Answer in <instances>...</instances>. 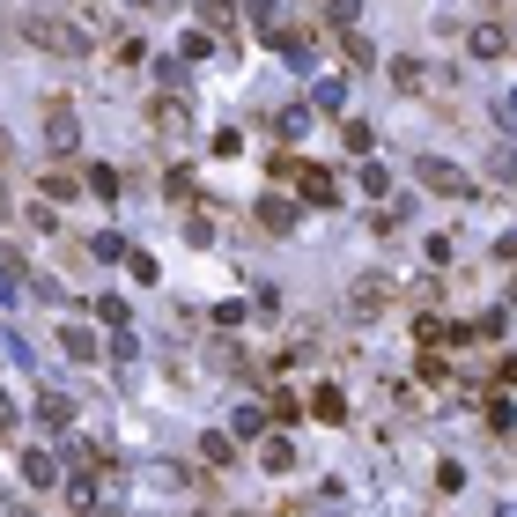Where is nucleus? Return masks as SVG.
<instances>
[{"label":"nucleus","instance_id":"20e7f679","mask_svg":"<svg viewBox=\"0 0 517 517\" xmlns=\"http://www.w3.org/2000/svg\"><path fill=\"white\" fill-rule=\"evenodd\" d=\"M45 148H52V156H74V148H82V119H74L67 104L45 119Z\"/></svg>","mask_w":517,"mask_h":517},{"label":"nucleus","instance_id":"f3484780","mask_svg":"<svg viewBox=\"0 0 517 517\" xmlns=\"http://www.w3.org/2000/svg\"><path fill=\"white\" fill-rule=\"evenodd\" d=\"M15 296H23V266H15V252L0 244V303H15Z\"/></svg>","mask_w":517,"mask_h":517},{"label":"nucleus","instance_id":"f03ea898","mask_svg":"<svg viewBox=\"0 0 517 517\" xmlns=\"http://www.w3.org/2000/svg\"><path fill=\"white\" fill-rule=\"evenodd\" d=\"M414 178L429 185L436 200H466V193H473V178H466L458 163H444V156H421V163H414Z\"/></svg>","mask_w":517,"mask_h":517},{"label":"nucleus","instance_id":"aec40b11","mask_svg":"<svg viewBox=\"0 0 517 517\" xmlns=\"http://www.w3.org/2000/svg\"><path fill=\"white\" fill-rule=\"evenodd\" d=\"M377 303H385V281H355V303H348V311H355V318H370Z\"/></svg>","mask_w":517,"mask_h":517},{"label":"nucleus","instance_id":"a878e982","mask_svg":"<svg viewBox=\"0 0 517 517\" xmlns=\"http://www.w3.org/2000/svg\"><path fill=\"white\" fill-rule=\"evenodd\" d=\"M436 488L458 495V488H466V466H458V458H444V466H436Z\"/></svg>","mask_w":517,"mask_h":517},{"label":"nucleus","instance_id":"4be33fe9","mask_svg":"<svg viewBox=\"0 0 517 517\" xmlns=\"http://www.w3.org/2000/svg\"><path fill=\"white\" fill-rule=\"evenodd\" d=\"M229 451H237V436H229V429H207V436H200V458H215V466H222Z\"/></svg>","mask_w":517,"mask_h":517},{"label":"nucleus","instance_id":"e433bc0d","mask_svg":"<svg viewBox=\"0 0 517 517\" xmlns=\"http://www.w3.org/2000/svg\"><path fill=\"white\" fill-rule=\"evenodd\" d=\"M495 517H517V503H495Z\"/></svg>","mask_w":517,"mask_h":517},{"label":"nucleus","instance_id":"2f4dec72","mask_svg":"<svg viewBox=\"0 0 517 517\" xmlns=\"http://www.w3.org/2000/svg\"><path fill=\"white\" fill-rule=\"evenodd\" d=\"M488 170H495V185H517V156H510V148H495Z\"/></svg>","mask_w":517,"mask_h":517},{"label":"nucleus","instance_id":"ea45409f","mask_svg":"<svg viewBox=\"0 0 517 517\" xmlns=\"http://www.w3.org/2000/svg\"><path fill=\"white\" fill-rule=\"evenodd\" d=\"M15 517H30V510H15Z\"/></svg>","mask_w":517,"mask_h":517},{"label":"nucleus","instance_id":"a211bd4d","mask_svg":"<svg viewBox=\"0 0 517 517\" xmlns=\"http://www.w3.org/2000/svg\"><path fill=\"white\" fill-rule=\"evenodd\" d=\"M89 311H97V318L111 325V333H126V318H133L126 303H119V296H89Z\"/></svg>","mask_w":517,"mask_h":517},{"label":"nucleus","instance_id":"9b49d317","mask_svg":"<svg viewBox=\"0 0 517 517\" xmlns=\"http://www.w3.org/2000/svg\"><path fill=\"white\" fill-rule=\"evenodd\" d=\"M37 421H45V429H74V399L67 392H45V399H37Z\"/></svg>","mask_w":517,"mask_h":517},{"label":"nucleus","instance_id":"473e14b6","mask_svg":"<svg viewBox=\"0 0 517 517\" xmlns=\"http://www.w3.org/2000/svg\"><path fill=\"white\" fill-rule=\"evenodd\" d=\"M392 82L399 89H421V60H392Z\"/></svg>","mask_w":517,"mask_h":517},{"label":"nucleus","instance_id":"7c9ffc66","mask_svg":"<svg viewBox=\"0 0 517 517\" xmlns=\"http://www.w3.org/2000/svg\"><path fill=\"white\" fill-rule=\"evenodd\" d=\"M488 421H495V429H517V407H510V399H503V392H495V399H488Z\"/></svg>","mask_w":517,"mask_h":517},{"label":"nucleus","instance_id":"4468645a","mask_svg":"<svg viewBox=\"0 0 517 517\" xmlns=\"http://www.w3.org/2000/svg\"><path fill=\"white\" fill-rule=\"evenodd\" d=\"M82 193H97V200H119V170H111V163H89Z\"/></svg>","mask_w":517,"mask_h":517},{"label":"nucleus","instance_id":"6ab92c4d","mask_svg":"<svg viewBox=\"0 0 517 517\" xmlns=\"http://www.w3.org/2000/svg\"><path fill=\"white\" fill-rule=\"evenodd\" d=\"M311 414H318V421H340V414H348V399H340L333 385H318V392H311Z\"/></svg>","mask_w":517,"mask_h":517},{"label":"nucleus","instance_id":"412c9836","mask_svg":"<svg viewBox=\"0 0 517 517\" xmlns=\"http://www.w3.org/2000/svg\"><path fill=\"white\" fill-rule=\"evenodd\" d=\"M318 111H340V104H348V82H340V74H325V82H318V97H311Z\"/></svg>","mask_w":517,"mask_h":517},{"label":"nucleus","instance_id":"72a5a7b5","mask_svg":"<svg viewBox=\"0 0 517 517\" xmlns=\"http://www.w3.org/2000/svg\"><path fill=\"white\" fill-rule=\"evenodd\" d=\"M495 119H503V133H517V89H503V111H495Z\"/></svg>","mask_w":517,"mask_h":517},{"label":"nucleus","instance_id":"423d86ee","mask_svg":"<svg viewBox=\"0 0 517 517\" xmlns=\"http://www.w3.org/2000/svg\"><path fill=\"white\" fill-rule=\"evenodd\" d=\"M296 193L311 200V207H333V200H340V185H333V170H296Z\"/></svg>","mask_w":517,"mask_h":517},{"label":"nucleus","instance_id":"393cba45","mask_svg":"<svg viewBox=\"0 0 517 517\" xmlns=\"http://www.w3.org/2000/svg\"><path fill=\"white\" fill-rule=\"evenodd\" d=\"M156 82H163V97H178L185 89V60H156Z\"/></svg>","mask_w":517,"mask_h":517},{"label":"nucleus","instance_id":"2eb2a0df","mask_svg":"<svg viewBox=\"0 0 517 517\" xmlns=\"http://www.w3.org/2000/svg\"><path fill=\"white\" fill-rule=\"evenodd\" d=\"M274 133H281V141H303V133H311V104H289L274 119Z\"/></svg>","mask_w":517,"mask_h":517},{"label":"nucleus","instance_id":"6e6552de","mask_svg":"<svg viewBox=\"0 0 517 517\" xmlns=\"http://www.w3.org/2000/svg\"><path fill=\"white\" fill-rule=\"evenodd\" d=\"M23 481L30 488H60V458L52 451H23Z\"/></svg>","mask_w":517,"mask_h":517},{"label":"nucleus","instance_id":"4c0bfd02","mask_svg":"<svg viewBox=\"0 0 517 517\" xmlns=\"http://www.w3.org/2000/svg\"><path fill=\"white\" fill-rule=\"evenodd\" d=\"M0 222H8V185H0Z\"/></svg>","mask_w":517,"mask_h":517},{"label":"nucleus","instance_id":"9d476101","mask_svg":"<svg viewBox=\"0 0 517 517\" xmlns=\"http://www.w3.org/2000/svg\"><path fill=\"white\" fill-rule=\"evenodd\" d=\"M148 119H156L163 133H185V126H193V104H185V97H156V111H148Z\"/></svg>","mask_w":517,"mask_h":517},{"label":"nucleus","instance_id":"b1692460","mask_svg":"<svg viewBox=\"0 0 517 517\" xmlns=\"http://www.w3.org/2000/svg\"><path fill=\"white\" fill-rule=\"evenodd\" d=\"M495 52H503V30L481 23V30H473V60H495Z\"/></svg>","mask_w":517,"mask_h":517},{"label":"nucleus","instance_id":"1a4fd4ad","mask_svg":"<svg viewBox=\"0 0 517 517\" xmlns=\"http://www.w3.org/2000/svg\"><path fill=\"white\" fill-rule=\"evenodd\" d=\"M60 348H67V362H104L97 333H82V325H60Z\"/></svg>","mask_w":517,"mask_h":517},{"label":"nucleus","instance_id":"c756f323","mask_svg":"<svg viewBox=\"0 0 517 517\" xmlns=\"http://www.w3.org/2000/svg\"><path fill=\"white\" fill-rule=\"evenodd\" d=\"M244 318H252V303H215V325H222V333H229V325H244Z\"/></svg>","mask_w":517,"mask_h":517},{"label":"nucleus","instance_id":"bb28decb","mask_svg":"<svg viewBox=\"0 0 517 517\" xmlns=\"http://www.w3.org/2000/svg\"><path fill=\"white\" fill-rule=\"evenodd\" d=\"M229 15H237V0H200V30L207 23H229Z\"/></svg>","mask_w":517,"mask_h":517},{"label":"nucleus","instance_id":"39448f33","mask_svg":"<svg viewBox=\"0 0 517 517\" xmlns=\"http://www.w3.org/2000/svg\"><path fill=\"white\" fill-rule=\"evenodd\" d=\"M296 222H303V207H296V200H281V193H266V200H259V229H274V237H289Z\"/></svg>","mask_w":517,"mask_h":517},{"label":"nucleus","instance_id":"c9c22d12","mask_svg":"<svg viewBox=\"0 0 517 517\" xmlns=\"http://www.w3.org/2000/svg\"><path fill=\"white\" fill-rule=\"evenodd\" d=\"M503 385H517V355H510V362H503Z\"/></svg>","mask_w":517,"mask_h":517},{"label":"nucleus","instance_id":"0eeeda50","mask_svg":"<svg viewBox=\"0 0 517 517\" xmlns=\"http://www.w3.org/2000/svg\"><path fill=\"white\" fill-rule=\"evenodd\" d=\"M259 466H266V473H289V466H296V444H289L281 429H266V436H259Z\"/></svg>","mask_w":517,"mask_h":517},{"label":"nucleus","instance_id":"dca6fc26","mask_svg":"<svg viewBox=\"0 0 517 517\" xmlns=\"http://www.w3.org/2000/svg\"><path fill=\"white\" fill-rule=\"evenodd\" d=\"M229 436H252V444H259V436H266V407H237V414H229Z\"/></svg>","mask_w":517,"mask_h":517},{"label":"nucleus","instance_id":"5701e85b","mask_svg":"<svg viewBox=\"0 0 517 517\" xmlns=\"http://www.w3.org/2000/svg\"><path fill=\"white\" fill-rule=\"evenodd\" d=\"M362 193L385 200V193H392V170H385V163H362Z\"/></svg>","mask_w":517,"mask_h":517},{"label":"nucleus","instance_id":"58836bf2","mask_svg":"<svg viewBox=\"0 0 517 517\" xmlns=\"http://www.w3.org/2000/svg\"><path fill=\"white\" fill-rule=\"evenodd\" d=\"M119 8H156V0H119Z\"/></svg>","mask_w":517,"mask_h":517},{"label":"nucleus","instance_id":"c85d7f7f","mask_svg":"<svg viewBox=\"0 0 517 517\" xmlns=\"http://www.w3.org/2000/svg\"><path fill=\"white\" fill-rule=\"evenodd\" d=\"M252 311H259V318H274V311H281V289H274V281H259V296H252Z\"/></svg>","mask_w":517,"mask_h":517},{"label":"nucleus","instance_id":"ddd939ff","mask_svg":"<svg viewBox=\"0 0 517 517\" xmlns=\"http://www.w3.org/2000/svg\"><path fill=\"white\" fill-rule=\"evenodd\" d=\"M89 259L119 266V259H133V252H126V237H119V229H97V237H89Z\"/></svg>","mask_w":517,"mask_h":517},{"label":"nucleus","instance_id":"cd10ccee","mask_svg":"<svg viewBox=\"0 0 517 517\" xmlns=\"http://www.w3.org/2000/svg\"><path fill=\"white\" fill-rule=\"evenodd\" d=\"M325 15H333V30H355V15H362V0H333V8H325Z\"/></svg>","mask_w":517,"mask_h":517},{"label":"nucleus","instance_id":"f8f14e48","mask_svg":"<svg viewBox=\"0 0 517 517\" xmlns=\"http://www.w3.org/2000/svg\"><path fill=\"white\" fill-rule=\"evenodd\" d=\"M207 52H215V30H200V23H193V30L178 37V60H185V67H200Z\"/></svg>","mask_w":517,"mask_h":517},{"label":"nucleus","instance_id":"f704fd0d","mask_svg":"<svg viewBox=\"0 0 517 517\" xmlns=\"http://www.w3.org/2000/svg\"><path fill=\"white\" fill-rule=\"evenodd\" d=\"M0 429H15V399L8 392H0Z\"/></svg>","mask_w":517,"mask_h":517},{"label":"nucleus","instance_id":"f257e3e1","mask_svg":"<svg viewBox=\"0 0 517 517\" xmlns=\"http://www.w3.org/2000/svg\"><path fill=\"white\" fill-rule=\"evenodd\" d=\"M23 37H30L37 52H60V60H82V52H89V30L60 23V15H30V23H23Z\"/></svg>","mask_w":517,"mask_h":517},{"label":"nucleus","instance_id":"7ed1b4c3","mask_svg":"<svg viewBox=\"0 0 517 517\" xmlns=\"http://www.w3.org/2000/svg\"><path fill=\"white\" fill-rule=\"evenodd\" d=\"M141 481L156 488V495H178V488H193V466H178V458H148Z\"/></svg>","mask_w":517,"mask_h":517}]
</instances>
